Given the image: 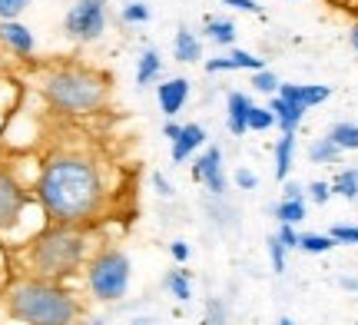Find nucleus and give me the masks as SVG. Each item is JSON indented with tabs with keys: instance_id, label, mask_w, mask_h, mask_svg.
<instances>
[{
	"instance_id": "ea45409f",
	"label": "nucleus",
	"mask_w": 358,
	"mask_h": 325,
	"mask_svg": "<svg viewBox=\"0 0 358 325\" xmlns=\"http://www.w3.org/2000/svg\"><path fill=\"white\" fill-rule=\"evenodd\" d=\"M179 130H182V123H173V120H169L166 127H163V133H166V140H169V143H173V140L179 136Z\"/></svg>"
},
{
	"instance_id": "e433bc0d",
	"label": "nucleus",
	"mask_w": 358,
	"mask_h": 325,
	"mask_svg": "<svg viewBox=\"0 0 358 325\" xmlns=\"http://www.w3.org/2000/svg\"><path fill=\"white\" fill-rule=\"evenodd\" d=\"M222 3H229V7H236V10H245V13H262V7H259L256 0H222Z\"/></svg>"
},
{
	"instance_id": "4468645a",
	"label": "nucleus",
	"mask_w": 358,
	"mask_h": 325,
	"mask_svg": "<svg viewBox=\"0 0 358 325\" xmlns=\"http://www.w3.org/2000/svg\"><path fill=\"white\" fill-rule=\"evenodd\" d=\"M268 110H272L275 127H279L282 133H295V130H299V123H302V117H306V106L292 103V100H285V96H279V93L272 96Z\"/></svg>"
},
{
	"instance_id": "f03ea898",
	"label": "nucleus",
	"mask_w": 358,
	"mask_h": 325,
	"mask_svg": "<svg viewBox=\"0 0 358 325\" xmlns=\"http://www.w3.org/2000/svg\"><path fill=\"white\" fill-rule=\"evenodd\" d=\"M7 309L24 325H73L80 319V302L73 292L53 286L50 279H24L10 289Z\"/></svg>"
},
{
	"instance_id": "c9c22d12",
	"label": "nucleus",
	"mask_w": 358,
	"mask_h": 325,
	"mask_svg": "<svg viewBox=\"0 0 358 325\" xmlns=\"http://www.w3.org/2000/svg\"><path fill=\"white\" fill-rule=\"evenodd\" d=\"M169 256H173V259H176L179 266H182V262L189 259V246H186L182 239H176V243H169Z\"/></svg>"
},
{
	"instance_id": "f3484780",
	"label": "nucleus",
	"mask_w": 358,
	"mask_h": 325,
	"mask_svg": "<svg viewBox=\"0 0 358 325\" xmlns=\"http://www.w3.org/2000/svg\"><path fill=\"white\" fill-rule=\"evenodd\" d=\"M292 153H295V133H282V140L275 143V180L285 182L292 173Z\"/></svg>"
},
{
	"instance_id": "4c0bfd02",
	"label": "nucleus",
	"mask_w": 358,
	"mask_h": 325,
	"mask_svg": "<svg viewBox=\"0 0 358 325\" xmlns=\"http://www.w3.org/2000/svg\"><path fill=\"white\" fill-rule=\"evenodd\" d=\"M282 199H306V193H302V186H299V182L285 180V186H282Z\"/></svg>"
},
{
	"instance_id": "7ed1b4c3",
	"label": "nucleus",
	"mask_w": 358,
	"mask_h": 325,
	"mask_svg": "<svg viewBox=\"0 0 358 325\" xmlns=\"http://www.w3.org/2000/svg\"><path fill=\"white\" fill-rule=\"evenodd\" d=\"M110 96V83L103 73L87 70V66H64L53 70L43 80V100L66 117H87L106 106Z\"/></svg>"
},
{
	"instance_id": "f8f14e48",
	"label": "nucleus",
	"mask_w": 358,
	"mask_h": 325,
	"mask_svg": "<svg viewBox=\"0 0 358 325\" xmlns=\"http://www.w3.org/2000/svg\"><path fill=\"white\" fill-rule=\"evenodd\" d=\"M206 143V130L199 127V123H182V130H179V136L173 140V150H169V157H173V163H186V159L196 153V150H203Z\"/></svg>"
},
{
	"instance_id": "a878e982",
	"label": "nucleus",
	"mask_w": 358,
	"mask_h": 325,
	"mask_svg": "<svg viewBox=\"0 0 358 325\" xmlns=\"http://www.w3.org/2000/svg\"><path fill=\"white\" fill-rule=\"evenodd\" d=\"M275 127V117H272V110L268 106H249V130H256V133H266Z\"/></svg>"
},
{
	"instance_id": "f257e3e1",
	"label": "nucleus",
	"mask_w": 358,
	"mask_h": 325,
	"mask_svg": "<svg viewBox=\"0 0 358 325\" xmlns=\"http://www.w3.org/2000/svg\"><path fill=\"white\" fill-rule=\"evenodd\" d=\"M37 199L53 222L96 219L106 206V180L100 163L87 153H57L43 163L37 180Z\"/></svg>"
},
{
	"instance_id": "473e14b6",
	"label": "nucleus",
	"mask_w": 358,
	"mask_h": 325,
	"mask_svg": "<svg viewBox=\"0 0 358 325\" xmlns=\"http://www.w3.org/2000/svg\"><path fill=\"white\" fill-rule=\"evenodd\" d=\"M308 196H312V203L325 206V203H329V196H332V186H329V182H322V180H315L312 186H308Z\"/></svg>"
},
{
	"instance_id": "4be33fe9",
	"label": "nucleus",
	"mask_w": 358,
	"mask_h": 325,
	"mask_svg": "<svg viewBox=\"0 0 358 325\" xmlns=\"http://www.w3.org/2000/svg\"><path fill=\"white\" fill-rule=\"evenodd\" d=\"M329 186H332V193L342 196V199H358V169H342Z\"/></svg>"
},
{
	"instance_id": "9b49d317",
	"label": "nucleus",
	"mask_w": 358,
	"mask_h": 325,
	"mask_svg": "<svg viewBox=\"0 0 358 325\" xmlns=\"http://www.w3.org/2000/svg\"><path fill=\"white\" fill-rule=\"evenodd\" d=\"M279 96H285V100H292V103L308 110V106L325 103V100L332 96V90H329V87H319V83H279Z\"/></svg>"
},
{
	"instance_id": "79ce46f5",
	"label": "nucleus",
	"mask_w": 358,
	"mask_h": 325,
	"mask_svg": "<svg viewBox=\"0 0 358 325\" xmlns=\"http://www.w3.org/2000/svg\"><path fill=\"white\" fill-rule=\"evenodd\" d=\"M348 40H352V47H355V53H358V24L352 27V34H348Z\"/></svg>"
},
{
	"instance_id": "ddd939ff",
	"label": "nucleus",
	"mask_w": 358,
	"mask_h": 325,
	"mask_svg": "<svg viewBox=\"0 0 358 325\" xmlns=\"http://www.w3.org/2000/svg\"><path fill=\"white\" fill-rule=\"evenodd\" d=\"M249 106H252V100L245 93L239 90L229 93V100H226V123H229L232 136H245L249 133Z\"/></svg>"
},
{
	"instance_id": "bb28decb",
	"label": "nucleus",
	"mask_w": 358,
	"mask_h": 325,
	"mask_svg": "<svg viewBox=\"0 0 358 325\" xmlns=\"http://www.w3.org/2000/svg\"><path fill=\"white\" fill-rule=\"evenodd\" d=\"M203 325H229V309H226V302H222V299H209V302H206Z\"/></svg>"
},
{
	"instance_id": "37998d69",
	"label": "nucleus",
	"mask_w": 358,
	"mask_h": 325,
	"mask_svg": "<svg viewBox=\"0 0 358 325\" xmlns=\"http://www.w3.org/2000/svg\"><path fill=\"white\" fill-rule=\"evenodd\" d=\"M275 325H295V322H292V319H285V315H282V319H279Z\"/></svg>"
},
{
	"instance_id": "0eeeda50",
	"label": "nucleus",
	"mask_w": 358,
	"mask_h": 325,
	"mask_svg": "<svg viewBox=\"0 0 358 325\" xmlns=\"http://www.w3.org/2000/svg\"><path fill=\"white\" fill-rule=\"evenodd\" d=\"M24 206H27V189L13 176V169L0 159V233H7V229L17 226Z\"/></svg>"
},
{
	"instance_id": "c03bdc74",
	"label": "nucleus",
	"mask_w": 358,
	"mask_h": 325,
	"mask_svg": "<svg viewBox=\"0 0 358 325\" xmlns=\"http://www.w3.org/2000/svg\"><path fill=\"white\" fill-rule=\"evenodd\" d=\"M90 325H106V322H100V319H96V322H90Z\"/></svg>"
},
{
	"instance_id": "a19ab883",
	"label": "nucleus",
	"mask_w": 358,
	"mask_h": 325,
	"mask_svg": "<svg viewBox=\"0 0 358 325\" xmlns=\"http://www.w3.org/2000/svg\"><path fill=\"white\" fill-rule=\"evenodd\" d=\"M338 7H348V10H358V0H335Z\"/></svg>"
},
{
	"instance_id": "dca6fc26",
	"label": "nucleus",
	"mask_w": 358,
	"mask_h": 325,
	"mask_svg": "<svg viewBox=\"0 0 358 325\" xmlns=\"http://www.w3.org/2000/svg\"><path fill=\"white\" fill-rule=\"evenodd\" d=\"M173 53H176L179 64H196V60L203 57V47H199V40H196V34H192L189 27H179V30H176Z\"/></svg>"
},
{
	"instance_id": "58836bf2",
	"label": "nucleus",
	"mask_w": 358,
	"mask_h": 325,
	"mask_svg": "<svg viewBox=\"0 0 358 325\" xmlns=\"http://www.w3.org/2000/svg\"><path fill=\"white\" fill-rule=\"evenodd\" d=\"M153 186H156V193H159V196H173V186L166 182V176H163V173H153Z\"/></svg>"
},
{
	"instance_id": "1a4fd4ad",
	"label": "nucleus",
	"mask_w": 358,
	"mask_h": 325,
	"mask_svg": "<svg viewBox=\"0 0 358 325\" xmlns=\"http://www.w3.org/2000/svg\"><path fill=\"white\" fill-rule=\"evenodd\" d=\"M156 100H159V110H163L166 117H176L179 110L186 106V100H189V80L173 77V80H166V83H159Z\"/></svg>"
},
{
	"instance_id": "2f4dec72",
	"label": "nucleus",
	"mask_w": 358,
	"mask_h": 325,
	"mask_svg": "<svg viewBox=\"0 0 358 325\" xmlns=\"http://www.w3.org/2000/svg\"><path fill=\"white\" fill-rule=\"evenodd\" d=\"M34 0H0V20H17Z\"/></svg>"
},
{
	"instance_id": "72a5a7b5",
	"label": "nucleus",
	"mask_w": 358,
	"mask_h": 325,
	"mask_svg": "<svg viewBox=\"0 0 358 325\" xmlns=\"http://www.w3.org/2000/svg\"><path fill=\"white\" fill-rule=\"evenodd\" d=\"M275 239H279L285 249H299V233H295V226H285V222H279V233H275Z\"/></svg>"
},
{
	"instance_id": "a211bd4d",
	"label": "nucleus",
	"mask_w": 358,
	"mask_h": 325,
	"mask_svg": "<svg viewBox=\"0 0 358 325\" xmlns=\"http://www.w3.org/2000/svg\"><path fill=\"white\" fill-rule=\"evenodd\" d=\"M159 70H163V57H159V50H143L140 64H136V83L140 87H150L156 77H159Z\"/></svg>"
},
{
	"instance_id": "7c9ffc66",
	"label": "nucleus",
	"mask_w": 358,
	"mask_h": 325,
	"mask_svg": "<svg viewBox=\"0 0 358 325\" xmlns=\"http://www.w3.org/2000/svg\"><path fill=\"white\" fill-rule=\"evenodd\" d=\"M252 87H256L259 93H272V96H275V93H279V77H275L272 70H256V73H252Z\"/></svg>"
},
{
	"instance_id": "423d86ee",
	"label": "nucleus",
	"mask_w": 358,
	"mask_h": 325,
	"mask_svg": "<svg viewBox=\"0 0 358 325\" xmlns=\"http://www.w3.org/2000/svg\"><path fill=\"white\" fill-rule=\"evenodd\" d=\"M106 30V0H77L64 17V34L77 43H93Z\"/></svg>"
},
{
	"instance_id": "6e6552de",
	"label": "nucleus",
	"mask_w": 358,
	"mask_h": 325,
	"mask_svg": "<svg viewBox=\"0 0 358 325\" xmlns=\"http://www.w3.org/2000/svg\"><path fill=\"white\" fill-rule=\"evenodd\" d=\"M192 180L203 182L209 196H222L226 193V173H222V150L209 146L203 157L192 163Z\"/></svg>"
},
{
	"instance_id": "b1692460",
	"label": "nucleus",
	"mask_w": 358,
	"mask_h": 325,
	"mask_svg": "<svg viewBox=\"0 0 358 325\" xmlns=\"http://www.w3.org/2000/svg\"><path fill=\"white\" fill-rule=\"evenodd\" d=\"M338 153H342V150H338L329 136H322V140H315V143L308 146V159H312V163H335Z\"/></svg>"
},
{
	"instance_id": "2eb2a0df",
	"label": "nucleus",
	"mask_w": 358,
	"mask_h": 325,
	"mask_svg": "<svg viewBox=\"0 0 358 325\" xmlns=\"http://www.w3.org/2000/svg\"><path fill=\"white\" fill-rule=\"evenodd\" d=\"M0 40L10 47V50H17L20 57H27V53H34V34H30V27H24L20 20H3L0 24Z\"/></svg>"
},
{
	"instance_id": "6ab92c4d",
	"label": "nucleus",
	"mask_w": 358,
	"mask_h": 325,
	"mask_svg": "<svg viewBox=\"0 0 358 325\" xmlns=\"http://www.w3.org/2000/svg\"><path fill=\"white\" fill-rule=\"evenodd\" d=\"M163 289L179 302L192 299V286H189V273H186V269H169L166 279H163Z\"/></svg>"
},
{
	"instance_id": "aec40b11",
	"label": "nucleus",
	"mask_w": 358,
	"mask_h": 325,
	"mask_svg": "<svg viewBox=\"0 0 358 325\" xmlns=\"http://www.w3.org/2000/svg\"><path fill=\"white\" fill-rule=\"evenodd\" d=\"M306 199H282V203H275L272 206V216L279 222H285V226H295V222L306 219Z\"/></svg>"
},
{
	"instance_id": "393cba45",
	"label": "nucleus",
	"mask_w": 358,
	"mask_h": 325,
	"mask_svg": "<svg viewBox=\"0 0 358 325\" xmlns=\"http://www.w3.org/2000/svg\"><path fill=\"white\" fill-rule=\"evenodd\" d=\"M335 243H332V236L325 233H306V236H299V249L302 252H312V256H322V252H329Z\"/></svg>"
},
{
	"instance_id": "f704fd0d",
	"label": "nucleus",
	"mask_w": 358,
	"mask_h": 325,
	"mask_svg": "<svg viewBox=\"0 0 358 325\" xmlns=\"http://www.w3.org/2000/svg\"><path fill=\"white\" fill-rule=\"evenodd\" d=\"M236 186H239V189H256L259 176L252 173V169H236Z\"/></svg>"
},
{
	"instance_id": "39448f33",
	"label": "nucleus",
	"mask_w": 358,
	"mask_h": 325,
	"mask_svg": "<svg viewBox=\"0 0 358 325\" xmlns=\"http://www.w3.org/2000/svg\"><path fill=\"white\" fill-rule=\"evenodd\" d=\"M90 292L100 302H116L129 289V256L123 249H103L87 266Z\"/></svg>"
},
{
	"instance_id": "412c9836",
	"label": "nucleus",
	"mask_w": 358,
	"mask_h": 325,
	"mask_svg": "<svg viewBox=\"0 0 358 325\" xmlns=\"http://www.w3.org/2000/svg\"><path fill=\"white\" fill-rule=\"evenodd\" d=\"M203 34L213 40V43H219V47H232V43H236V24H232V20H209Z\"/></svg>"
},
{
	"instance_id": "5701e85b",
	"label": "nucleus",
	"mask_w": 358,
	"mask_h": 325,
	"mask_svg": "<svg viewBox=\"0 0 358 325\" xmlns=\"http://www.w3.org/2000/svg\"><path fill=\"white\" fill-rule=\"evenodd\" d=\"M329 140L338 150H358V123H335L329 130Z\"/></svg>"
},
{
	"instance_id": "20e7f679",
	"label": "nucleus",
	"mask_w": 358,
	"mask_h": 325,
	"mask_svg": "<svg viewBox=\"0 0 358 325\" xmlns=\"http://www.w3.org/2000/svg\"><path fill=\"white\" fill-rule=\"evenodd\" d=\"M30 269L37 279H64L73 275L87 259V233L83 226H70V222H53L30 243Z\"/></svg>"
},
{
	"instance_id": "c85d7f7f",
	"label": "nucleus",
	"mask_w": 358,
	"mask_h": 325,
	"mask_svg": "<svg viewBox=\"0 0 358 325\" xmlns=\"http://www.w3.org/2000/svg\"><path fill=\"white\" fill-rule=\"evenodd\" d=\"M329 236H332L335 246H355L358 243V226H345V222H338V226L329 229Z\"/></svg>"
},
{
	"instance_id": "cd10ccee",
	"label": "nucleus",
	"mask_w": 358,
	"mask_h": 325,
	"mask_svg": "<svg viewBox=\"0 0 358 325\" xmlns=\"http://www.w3.org/2000/svg\"><path fill=\"white\" fill-rule=\"evenodd\" d=\"M266 249H268V259H272V273H285V252H289V249L282 246L279 239H275V236H268L266 239Z\"/></svg>"
},
{
	"instance_id": "9d476101",
	"label": "nucleus",
	"mask_w": 358,
	"mask_h": 325,
	"mask_svg": "<svg viewBox=\"0 0 358 325\" xmlns=\"http://www.w3.org/2000/svg\"><path fill=\"white\" fill-rule=\"evenodd\" d=\"M219 70H266V60L256 57V53H245L239 47H229L226 57H216V60H206V73H219Z\"/></svg>"
},
{
	"instance_id": "c756f323",
	"label": "nucleus",
	"mask_w": 358,
	"mask_h": 325,
	"mask_svg": "<svg viewBox=\"0 0 358 325\" xmlns=\"http://www.w3.org/2000/svg\"><path fill=\"white\" fill-rule=\"evenodd\" d=\"M120 20H123V24H146V20H150V7H146V3H140V0H133V3H127V7H123Z\"/></svg>"
}]
</instances>
